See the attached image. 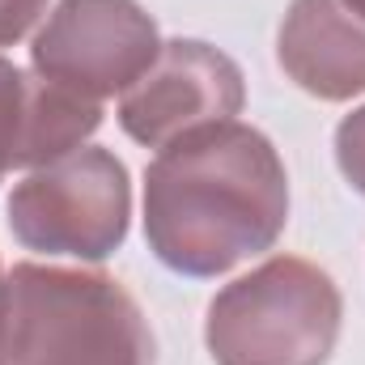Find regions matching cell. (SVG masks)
<instances>
[{
  "label": "cell",
  "mask_w": 365,
  "mask_h": 365,
  "mask_svg": "<svg viewBox=\"0 0 365 365\" xmlns=\"http://www.w3.org/2000/svg\"><path fill=\"white\" fill-rule=\"evenodd\" d=\"M293 86L323 102L365 93V17L349 0H293L276 43Z\"/></svg>",
  "instance_id": "ba28073f"
},
{
  "label": "cell",
  "mask_w": 365,
  "mask_h": 365,
  "mask_svg": "<svg viewBox=\"0 0 365 365\" xmlns=\"http://www.w3.org/2000/svg\"><path fill=\"white\" fill-rule=\"evenodd\" d=\"M43 13H47V0H0V47L26 38Z\"/></svg>",
  "instance_id": "30bf717a"
},
{
  "label": "cell",
  "mask_w": 365,
  "mask_h": 365,
  "mask_svg": "<svg viewBox=\"0 0 365 365\" xmlns=\"http://www.w3.org/2000/svg\"><path fill=\"white\" fill-rule=\"evenodd\" d=\"M349 4H353V9H357V13L365 17V0H349Z\"/></svg>",
  "instance_id": "8fae6325"
},
{
  "label": "cell",
  "mask_w": 365,
  "mask_h": 365,
  "mask_svg": "<svg viewBox=\"0 0 365 365\" xmlns=\"http://www.w3.org/2000/svg\"><path fill=\"white\" fill-rule=\"evenodd\" d=\"M158 26L136 0H60L34 34V73L102 102L132 90L158 60Z\"/></svg>",
  "instance_id": "5b68a950"
},
{
  "label": "cell",
  "mask_w": 365,
  "mask_h": 365,
  "mask_svg": "<svg viewBox=\"0 0 365 365\" xmlns=\"http://www.w3.org/2000/svg\"><path fill=\"white\" fill-rule=\"evenodd\" d=\"M289 221V175L276 145L225 119L158 149L145 175V238L179 276H221L272 251Z\"/></svg>",
  "instance_id": "6da1fadb"
},
{
  "label": "cell",
  "mask_w": 365,
  "mask_h": 365,
  "mask_svg": "<svg viewBox=\"0 0 365 365\" xmlns=\"http://www.w3.org/2000/svg\"><path fill=\"white\" fill-rule=\"evenodd\" d=\"M128 170L98 145L30 170L9 195V230L38 255L106 259L128 238Z\"/></svg>",
  "instance_id": "277c9868"
},
{
  "label": "cell",
  "mask_w": 365,
  "mask_h": 365,
  "mask_svg": "<svg viewBox=\"0 0 365 365\" xmlns=\"http://www.w3.org/2000/svg\"><path fill=\"white\" fill-rule=\"evenodd\" d=\"M340 336V289L297 255L225 284L204 323L217 365H323Z\"/></svg>",
  "instance_id": "3957f363"
},
{
  "label": "cell",
  "mask_w": 365,
  "mask_h": 365,
  "mask_svg": "<svg viewBox=\"0 0 365 365\" xmlns=\"http://www.w3.org/2000/svg\"><path fill=\"white\" fill-rule=\"evenodd\" d=\"M242 98V73L225 51L200 38H175L162 43L145 77L119 98V123L136 145L166 149L187 132L234 119Z\"/></svg>",
  "instance_id": "8992f818"
},
{
  "label": "cell",
  "mask_w": 365,
  "mask_h": 365,
  "mask_svg": "<svg viewBox=\"0 0 365 365\" xmlns=\"http://www.w3.org/2000/svg\"><path fill=\"white\" fill-rule=\"evenodd\" d=\"M136 297L102 272L17 264L0 276V365H153Z\"/></svg>",
  "instance_id": "7a4b0ae2"
},
{
  "label": "cell",
  "mask_w": 365,
  "mask_h": 365,
  "mask_svg": "<svg viewBox=\"0 0 365 365\" xmlns=\"http://www.w3.org/2000/svg\"><path fill=\"white\" fill-rule=\"evenodd\" d=\"M336 162H340V175L349 179V187L365 195V106L336 128Z\"/></svg>",
  "instance_id": "9c48e42d"
},
{
  "label": "cell",
  "mask_w": 365,
  "mask_h": 365,
  "mask_svg": "<svg viewBox=\"0 0 365 365\" xmlns=\"http://www.w3.org/2000/svg\"><path fill=\"white\" fill-rule=\"evenodd\" d=\"M98 123L102 102L0 60V182L13 170H38L81 149Z\"/></svg>",
  "instance_id": "52a82bcc"
}]
</instances>
